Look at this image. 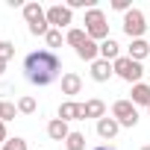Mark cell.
<instances>
[{"instance_id": "6da1fadb", "label": "cell", "mask_w": 150, "mask_h": 150, "mask_svg": "<svg viewBox=\"0 0 150 150\" xmlns=\"http://www.w3.org/2000/svg\"><path fill=\"white\" fill-rule=\"evenodd\" d=\"M59 74H62V62H59V56L53 50H33V53H27V59H24V77H27L30 86L44 88V86H50V83L59 80Z\"/></svg>"}, {"instance_id": "7a4b0ae2", "label": "cell", "mask_w": 150, "mask_h": 150, "mask_svg": "<svg viewBox=\"0 0 150 150\" xmlns=\"http://www.w3.org/2000/svg\"><path fill=\"white\" fill-rule=\"evenodd\" d=\"M83 24H86V35H88L91 41H97V44H100V41H106V38H109L106 15H103L97 6H91V9L86 12V21H83Z\"/></svg>"}, {"instance_id": "3957f363", "label": "cell", "mask_w": 150, "mask_h": 150, "mask_svg": "<svg viewBox=\"0 0 150 150\" xmlns=\"http://www.w3.org/2000/svg\"><path fill=\"white\" fill-rule=\"evenodd\" d=\"M24 18H27L33 35H47V33L53 30V27L47 24V9H41L38 3H24Z\"/></svg>"}, {"instance_id": "277c9868", "label": "cell", "mask_w": 150, "mask_h": 150, "mask_svg": "<svg viewBox=\"0 0 150 150\" xmlns=\"http://www.w3.org/2000/svg\"><path fill=\"white\" fill-rule=\"evenodd\" d=\"M112 68H115V74L124 80V83H141V77H144V65L141 62H135V59H129V56H121V59H115L112 62Z\"/></svg>"}, {"instance_id": "5b68a950", "label": "cell", "mask_w": 150, "mask_h": 150, "mask_svg": "<svg viewBox=\"0 0 150 150\" xmlns=\"http://www.w3.org/2000/svg\"><path fill=\"white\" fill-rule=\"evenodd\" d=\"M112 118L121 127H135L138 124V106L132 100H115L112 103Z\"/></svg>"}, {"instance_id": "8992f818", "label": "cell", "mask_w": 150, "mask_h": 150, "mask_svg": "<svg viewBox=\"0 0 150 150\" xmlns=\"http://www.w3.org/2000/svg\"><path fill=\"white\" fill-rule=\"evenodd\" d=\"M121 27H124V33H127L132 41H135V38H141V35H144V30H147V24H144V12L132 6V9L124 15V24H121Z\"/></svg>"}, {"instance_id": "52a82bcc", "label": "cell", "mask_w": 150, "mask_h": 150, "mask_svg": "<svg viewBox=\"0 0 150 150\" xmlns=\"http://www.w3.org/2000/svg\"><path fill=\"white\" fill-rule=\"evenodd\" d=\"M47 24H50L53 30H62V27H71V24H74V12H71L68 6L56 3V6H50V9H47Z\"/></svg>"}, {"instance_id": "ba28073f", "label": "cell", "mask_w": 150, "mask_h": 150, "mask_svg": "<svg viewBox=\"0 0 150 150\" xmlns=\"http://www.w3.org/2000/svg\"><path fill=\"white\" fill-rule=\"evenodd\" d=\"M112 74H115L112 62H106V59L91 62V80H94V83H109V77H112Z\"/></svg>"}, {"instance_id": "9c48e42d", "label": "cell", "mask_w": 150, "mask_h": 150, "mask_svg": "<svg viewBox=\"0 0 150 150\" xmlns=\"http://www.w3.org/2000/svg\"><path fill=\"white\" fill-rule=\"evenodd\" d=\"M83 91V77L80 74H62V94H68V97H74V94H80Z\"/></svg>"}, {"instance_id": "30bf717a", "label": "cell", "mask_w": 150, "mask_h": 150, "mask_svg": "<svg viewBox=\"0 0 150 150\" xmlns=\"http://www.w3.org/2000/svg\"><path fill=\"white\" fill-rule=\"evenodd\" d=\"M59 118H62V121H83V103L65 100V103L59 106Z\"/></svg>"}, {"instance_id": "8fae6325", "label": "cell", "mask_w": 150, "mask_h": 150, "mask_svg": "<svg viewBox=\"0 0 150 150\" xmlns=\"http://www.w3.org/2000/svg\"><path fill=\"white\" fill-rule=\"evenodd\" d=\"M77 56H80L83 62H97V59H100V44L91 41V38H86V41L77 47Z\"/></svg>"}, {"instance_id": "7c38bea8", "label": "cell", "mask_w": 150, "mask_h": 150, "mask_svg": "<svg viewBox=\"0 0 150 150\" xmlns=\"http://www.w3.org/2000/svg\"><path fill=\"white\" fill-rule=\"evenodd\" d=\"M86 118H106V103L103 100H97V97H91V100H86L83 103V121Z\"/></svg>"}, {"instance_id": "4fadbf2b", "label": "cell", "mask_w": 150, "mask_h": 150, "mask_svg": "<svg viewBox=\"0 0 150 150\" xmlns=\"http://www.w3.org/2000/svg\"><path fill=\"white\" fill-rule=\"evenodd\" d=\"M47 135H50L53 141H65V138L71 135V129H68V121H62V118H53V121L47 124Z\"/></svg>"}, {"instance_id": "5bb4252c", "label": "cell", "mask_w": 150, "mask_h": 150, "mask_svg": "<svg viewBox=\"0 0 150 150\" xmlns=\"http://www.w3.org/2000/svg\"><path fill=\"white\" fill-rule=\"evenodd\" d=\"M118 129H121V124H118L115 118H100V121H97V135H100V138H106V141H109V138H115V135H118Z\"/></svg>"}, {"instance_id": "9a60e30c", "label": "cell", "mask_w": 150, "mask_h": 150, "mask_svg": "<svg viewBox=\"0 0 150 150\" xmlns=\"http://www.w3.org/2000/svg\"><path fill=\"white\" fill-rule=\"evenodd\" d=\"M100 59H106V62H115V59H121V44H118L115 38H106V41H100Z\"/></svg>"}, {"instance_id": "2e32d148", "label": "cell", "mask_w": 150, "mask_h": 150, "mask_svg": "<svg viewBox=\"0 0 150 150\" xmlns=\"http://www.w3.org/2000/svg\"><path fill=\"white\" fill-rule=\"evenodd\" d=\"M129 94H132L129 100H132L135 106H150V86H147V83H135Z\"/></svg>"}, {"instance_id": "e0dca14e", "label": "cell", "mask_w": 150, "mask_h": 150, "mask_svg": "<svg viewBox=\"0 0 150 150\" xmlns=\"http://www.w3.org/2000/svg\"><path fill=\"white\" fill-rule=\"evenodd\" d=\"M129 59H135V62H141V59H147L150 56V44L144 41V38H135L132 44H129V53H127Z\"/></svg>"}, {"instance_id": "ac0fdd59", "label": "cell", "mask_w": 150, "mask_h": 150, "mask_svg": "<svg viewBox=\"0 0 150 150\" xmlns=\"http://www.w3.org/2000/svg\"><path fill=\"white\" fill-rule=\"evenodd\" d=\"M86 38H88V35H86V30H80V27H71V30L65 33V41H68V44H71L74 50H77V47H80V44H83Z\"/></svg>"}, {"instance_id": "d6986e66", "label": "cell", "mask_w": 150, "mask_h": 150, "mask_svg": "<svg viewBox=\"0 0 150 150\" xmlns=\"http://www.w3.org/2000/svg\"><path fill=\"white\" fill-rule=\"evenodd\" d=\"M65 147H68V150H86V135H83V132H71V135L65 138Z\"/></svg>"}, {"instance_id": "ffe728a7", "label": "cell", "mask_w": 150, "mask_h": 150, "mask_svg": "<svg viewBox=\"0 0 150 150\" xmlns=\"http://www.w3.org/2000/svg\"><path fill=\"white\" fill-rule=\"evenodd\" d=\"M44 41H47V47L53 50V47H62V41H65V35H62V30H50V33L44 35Z\"/></svg>"}, {"instance_id": "44dd1931", "label": "cell", "mask_w": 150, "mask_h": 150, "mask_svg": "<svg viewBox=\"0 0 150 150\" xmlns=\"http://www.w3.org/2000/svg\"><path fill=\"white\" fill-rule=\"evenodd\" d=\"M18 112H21V115H33V112H35V97H30V94L21 97V100H18Z\"/></svg>"}, {"instance_id": "7402d4cb", "label": "cell", "mask_w": 150, "mask_h": 150, "mask_svg": "<svg viewBox=\"0 0 150 150\" xmlns=\"http://www.w3.org/2000/svg\"><path fill=\"white\" fill-rule=\"evenodd\" d=\"M15 56V44L12 41H0V62H9Z\"/></svg>"}, {"instance_id": "603a6c76", "label": "cell", "mask_w": 150, "mask_h": 150, "mask_svg": "<svg viewBox=\"0 0 150 150\" xmlns=\"http://www.w3.org/2000/svg\"><path fill=\"white\" fill-rule=\"evenodd\" d=\"M15 115H18V106H15V103H6V100H3V112H0V121L6 124V121H12Z\"/></svg>"}, {"instance_id": "cb8c5ba5", "label": "cell", "mask_w": 150, "mask_h": 150, "mask_svg": "<svg viewBox=\"0 0 150 150\" xmlns=\"http://www.w3.org/2000/svg\"><path fill=\"white\" fill-rule=\"evenodd\" d=\"M0 150H27V141L15 135V138H9V141H6L3 147H0Z\"/></svg>"}, {"instance_id": "d4e9b609", "label": "cell", "mask_w": 150, "mask_h": 150, "mask_svg": "<svg viewBox=\"0 0 150 150\" xmlns=\"http://www.w3.org/2000/svg\"><path fill=\"white\" fill-rule=\"evenodd\" d=\"M112 9H115V12H124V15H127V12L132 9V3H129V0H112Z\"/></svg>"}, {"instance_id": "484cf974", "label": "cell", "mask_w": 150, "mask_h": 150, "mask_svg": "<svg viewBox=\"0 0 150 150\" xmlns=\"http://www.w3.org/2000/svg\"><path fill=\"white\" fill-rule=\"evenodd\" d=\"M86 6L91 9V0H68V9H71V12H74V9H86Z\"/></svg>"}, {"instance_id": "4316f807", "label": "cell", "mask_w": 150, "mask_h": 150, "mask_svg": "<svg viewBox=\"0 0 150 150\" xmlns=\"http://www.w3.org/2000/svg\"><path fill=\"white\" fill-rule=\"evenodd\" d=\"M6 141H9V138H6V124L0 121V144H6Z\"/></svg>"}, {"instance_id": "83f0119b", "label": "cell", "mask_w": 150, "mask_h": 150, "mask_svg": "<svg viewBox=\"0 0 150 150\" xmlns=\"http://www.w3.org/2000/svg\"><path fill=\"white\" fill-rule=\"evenodd\" d=\"M94 150H115V147H109V144H97Z\"/></svg>"}, {"instance_id": "f1b7e54d", "label": "cell", "mask_w": 150, "mask_h": 150, "mask_svg": "<svg viewBox=\"0 0 150 150\" xmlns=\"http://www.w3.org/2000/svg\"><path fill=\"white\" fill-rule=\"evenodd\" d=\"M3 71H6V62H0V74H3Z\"/></svg>"}, {"instance_id": "f546056e", "label": "cell", "mask_w": 150, "mask_h": 150, "mask_svg": "<svg viewBox=\"0 0 150 150\" xmlns=\"http://www.w3.org/2000/svg\"><path fill=\"white\" fill-rule=\"evenodd\" d=\"M141 150H150V144H144V147H141Z\"/></svg>"}, {"instance_id": "4dcf8cb0", "label": "cell", "mask_w": 150, "mask_h": 150, "mask_svg": "<svg viewBox=\"0 0 150 150\" xmlns=\"http://www.w3.org/2000/svg\"><path fill=\"white\" fill-rule=\"evenodd\" d=\"M0 112H3V100H0Z\"/></svg>"}, {"instance_id": "1f68e13d", "label": "cell", "mask_w": 150, "mask_h": 150, "mask_svg": "<svg viewBox=\"0 0 150 150\" xmlns=\"http://www.w3.org/2000/svg\"><path fill=\"white\" fill-rule=\"evenodd\" d=\"M147 112H150V106H147Z\"/></svg>"}]
</instances>
